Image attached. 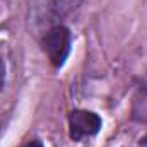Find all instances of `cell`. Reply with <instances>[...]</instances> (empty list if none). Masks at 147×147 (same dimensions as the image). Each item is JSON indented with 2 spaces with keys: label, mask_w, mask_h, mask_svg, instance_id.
I'll use <instances>...</instances> for the list:
<instances>
[{
  "label": "cell",
  "mask_w": 147,
  "mask_h": 147,
  "mask_svg": "<svg viewBox=\"0 0 147 147\" xmlns=\"http://www.w3.org/2000/svg\"><path fill=\"white\" fill-rule=\"evenodd\" d=\"M43 46L53 67H62L70 51V31L65 26L51 28L45 36Z\"/></svg>",
  "instance_id": "obj_1"
},
{
  "label": "cell",
  "mask_w": 147,
  "mask_h": 147,
  "mask_svg": "<svg viewBox=\"0 0 147 147\" xmlns=\"http://www.w3.org/2000/svg\"><path fill=\"white\" fill-rule=\"evenodd\" d=\"M101 118L92 113V111L86 110H75L69 116V127H70V139L74 140H80L84 137L89 135H96L101 130Z\"/></svg>",
  "instance_id": "obj_2"
},
{
  "label": "cell",
  "mask_w": 147,
  "mask_h": 147,
  "mask_svg": "<svg viewBox=\"0 0 147 147\" xmlns=\"http://www.w3.org/2000/svg\"><path fill=\"white\" fill-rule=\"evenodd\" d=\"M139 106H140V110H134V116L137 120L147 121V87L140 89V98H137V101H135V108H139Z\"/></svg>",
  "instance_id": "obj_3"
},
{
  "label": "cell",
  "mask_w": 147,
  "mask_h": 147,
  "mask_svg": "<svg viewBox=\"0 0 147 147\" xmlns=\"http://www.w3.org/2000/svg\"><path fill=\"white\" fill-rule=\"evenodd\" d=\"M79 2L80 0H53V10L57 16H65L67 12L77 7Z\"/></svg>",
  "instance_id": "obj_4"
},
{
  "label": "cell",
  "mask_w": 147,
  "mask_h": 147,
  "mask_svg": "<svg viewBox=\"0 0 147 147\" xmlns=\"http://www.w3.org/2000/svg\"><path fill=\"white\" fill-rule=\"evenodd\" d=\"M3 80H5V63H3V60L0 57V89L3 86Z\"/></svg>",
  "instance_id": "obj_5"
},
{
  "label": "cell",
  "mask_w": 147,
  "mask_h": 147,
  "mask_svg": "<svg viewBox=\"0 0 147 147\" xmlns=\"http://www.w3.org/2000/svg\"><path fill=\"white\" fill-rule=\"evenodd\" d=\"M24 147H45V146H43L39 140H29V142H28Z\"/></svg>",
  "instance_id": "obj_6"
},
{
  "label": "cell",
  "mask_w": 147,
  "mask_h": 147,
  "mask_svg": "<svg viewBox=\"0 0 147 147\" xmlns=\"http://www.w3.org/2000/svg\"><path fill=\"white\" fill-rule=\"evenodd\" d=\"M139 146H140V147H147V135H144V137L140 139V142H139Z\"/></svg>",
  "instance_id": "obj_7"
}]
</instances>
